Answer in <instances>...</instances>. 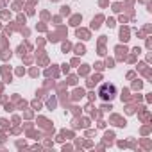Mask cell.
<instances>
[{
    "label": "cell",
    "instance_id": "6da1fadb",
    "mask_svg": "<svg viewBox=\"0 0 152 152\" xmlns=\"http://www.w3.org/2000/svg\"><path fill=\"white\" fill-rule=\"evenodd\" d=\"M115 91H116V90H115V86H113V84H104V86H102V90H100V95H102V99H106V100H107V99H111V97L115 95Z\"/></svg>",
    "mask_w": 152,
    "mask_h": 152
}]
</instances>
